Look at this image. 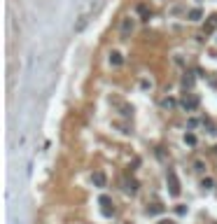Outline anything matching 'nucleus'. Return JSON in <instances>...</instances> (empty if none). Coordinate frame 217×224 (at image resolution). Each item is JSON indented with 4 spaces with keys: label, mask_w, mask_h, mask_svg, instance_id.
Masks as SVG:
<instances>
[{
    "label": "nucleus",
    "mask_w": 217,
    "mask_h": 224,
    "mask_svg": "<svg viewBox=\"0 0 217 224\" xmlns=\"http://www.w3.org/2000/svg\"><path fill=\"white\" fill-rule=\"evenodd\" d=\"M138 14H142L145 19H149V14H147V5H138Z\"/></svg>",
    "instance_id": "nucleus-11"
},
{
    "label": "nucleus",
    "mask_w": 217,
    "mask_h": 224,
    "mask_svg": "<svg viewBox=\"0 0 217 224\" xmlns=\"http://www.w3.org/2000/svg\"><path fill=\"white\" fill-rule=\"evenodd\" d=\"M87 24H89V14H84V17H79V21L75 24V33H82V30L87 28Z\"/></svg>",
    "instance_id": "nucleus-6"
},
{
    "label": "nucleus",
    "mask_w": 217,
    "mask_h": 224,
    "mask_svg": "<svg viewBox=\"0 0 217 224\" xmlns=\"http://www.w3.org/2000/svg\"><path fill=\"white\" fill-rule=\"evenodd\" d=\"M173 105H175L173 98H164V108H173Z\"/></svg>",
    "instance_id": "nucleus-13"
},
{
    "label": "nucleus",
    "mask_w": 217,
    "mask_h": 224,
    "mask_svg": "<svg viewBox=\"0 0 217 224\" xmlns=\"http://www.w3.org/2000/svg\"><path fill=\"white\" fill-rule=\"evenodd\" d=\"M98 203L103 206V215H107V217H110V215L114 213V210H110V203H112V198H110V196H105V194H103V196L98 198Z\"/></svg>",
    "instance_id": "nucleus-3"
},
{
    "label": "nucleus",
    "mask_w": 217,
    "mask_h": 224,
    "mask_svg": "<svg viewBox=\"0 0 217 224\" xmlns=\"http://www.w3.org/2000/svg\"><path fill=\"white\" fill-rule=\"evenodd\" d=\"M166 180H168V187H171V196H180V182H177L175 170H168V173H166Z\"/></svg>",
    "instance_id": "nucleus-2"
},
{
    "label": "nucleus",
    "mask_w": 217,
    "mask_h": 224,
    "mask_svg": "<svg viewBox=\"0 0 217 224\" xmlns=\"http://www.w3.org/2000/svg\"><path fill=\"white\" fill-rule=\"evenodd\" d=\"M161 224H173V222H161Z\"/></svg>",
    "instance_id": "nucleus-16"
},
{
    "label": "nucleus",
    "mask_w": 217,
    "mask_h": 224,
    "mask_svg": "<svg viewBox=\"0 0 217 224\" xmlns=\"http://www.w3.org/2000/svg\"><path fill=\"white\" fill-rule=\"evenodd\" d=\"M94 185L96 187H105V185H107V178H105L103 170H96L94 173Z\"/></svg>",
    "instance_id": "nucleus-4"
},
{
    "label": "nucleus",
    "mask_w": 217,
    "mask_h": 224,
    "mask_svg": "<svg viewBox=\"0 0 217 224\" xmlns=\"http://www.w3.org/2000/svg\"><path fill=\"white\" fill-rule=\"evenodd\" d=\"M124 189H126L129 194H136V191H138V182H136V180H124Z\"/></svg>",
    "instance_id": "nucleus-7"
},
{
    "label": "nucleus",
    "mask_w": 217,
    "mask_h": 224,
    "mask_svg": "<svg viewBox=\"0 0 217 224\" xmlns=\"http://www.w3.org/2000/svg\"><path fill=\"white\" fill-rule=\"evenodd\" d=\"M161 210H164V208L159 206V203H154V206H152V208H147V213H149V215H159Z\"/></svg>",
    "instance_id": "nucleus-10"
},
{
    "label": "nucleus",
    "mask_w": 217,
    "mask_h": 224,
    "mask_svg": "<svg viewBox=\"0 0 217 224\" xmlns=\"http://www.w3.org/2000/svg\"><path fill=\"white\" fill-rule=\"evenodd\" d=\"M201 17H203V12H201L199 7H194V9H189V14H187V19H189V21H199Z\"/></svg>",
    "instance_id": "nucleus-8"
},
{
    "label": "nucleus",
    "mask_w": 217,
    "mask_h": 224,
    "mask_svg": "<svg viewBox=\"0 0 217 224\" xmlns=\"http://www.w3.org/2000/svg\"><path fill=\"white\" fill-rule=\"evenodd\" d=\"M196 105H199L196 96H184V100H182V108H184V110H194Z\"/></svg>",
    "instance_id": "nucleus-5"
},
{
    "label": "nucleus",
    "mask_w": 217,
    "mask_h": 224,
    "mask_svg": "<svg viewBox=\"0 0 217 224\" xmlns=\"http://www.w3.org/2000/svg\"><path fill=\"white\" fill-rule=\"evenodd\" d=\"M210 187H212V180L206 178V180H203V189H210Z\"/></svg>",
    "instance_id": "nucleus-14"
},
{
    "label": "nucleus",
    "mask_w": 217,
    "mask_h": 224,
    "mask_svg": "<svg viewBox=\"0 0 217 224\" xmlns=\"http://www.w3.org/2000/svg\"><path fill=\"white\" fill-rule=\"evenodd\" d=\"M194 170H199V173H201V170H203V161H196V163H194Z\"/></svg>",
    "instance_id": "nucleus-15"
},
{
    "label": "nucleus",
    "mask_w": 217,
    "mask_h": 224,
    "mask_svg": "<svg viewBox=\"0 0 217 224\" xmlns=\"http://www.w3.org/2000/svg\"><path fill=\"white\" fill-rule=\"evenodd\" d=\"M184 140H187L189 145H196V135H194V133H187V135H184Z\"/></svg>",
    "instance_id": "nucleus-12"
},
{
    "label": "nucleus",
    "mask_w": 217,
    "mask_h": 224,
    "mask_svg": "<svg viewBox=\"0 0 217 224\" xmlns=\"http://www.w3.org/2000/svg\"><path fill=\"white\" fill-rule=\"evenodd\" d=\"M136 30V19L133 17H124L119 24V35L122 37H131V33Z\"/></svg>",
    "instance_id": "nucleus-1"
},
{
    "label": "nucleus",
    "mask_w": 217,
    "mask_h": 224,
    "mask_svg": "<svg viewBox=\"0 0 217 224\" xmlns=\"http://www.w3.org/2000/svg\"><path fill=\"white\" fill-rule=\"evenodd\" d=\"M110 63H112V65H122L124 63L122 54H119V52H112V54H110Z\"/></svg>",
    "instance_id": "nucleus-9"
}]
</instances>
